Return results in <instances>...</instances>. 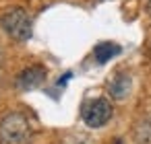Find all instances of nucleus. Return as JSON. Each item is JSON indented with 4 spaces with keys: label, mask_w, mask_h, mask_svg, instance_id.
I'll list each match as a JSON object with an SVG mask.
<instances>
[{
    "label": "nucleus",
    "mask_w": 151,
    "mask_h": 144,
    "mask_svg": "<svg viewBox=\"0 0 151 144\" xmlns=\"http://www.w3.org/2000/svg\"><path fill=\"white\" fill-rule=\"evenodd\" d=\"M118 52H120V48H118L116 43H110V41L99 43V45L95 48V60H97V62H108V60L114 58Z\"/></svg>",
    "instance_id": "423d86ee"
},
{
    "label": "nucleus",
    "mask_w": 151,
    "mask_h": 144,
    "mask_svg": "<svg viewBox=\"0 0 151 144\" xmlns=\"http://www.w3.org/2000/svg\"><path fill=\"white\" fill-rule=\"evenodd\" d=\"M68 144H91V142H89L87 136H73V138L68 140Z\"/></svg>",
    "instance_id": "0eeeda50"
},
{
    "label": "nucleus",
    "mask_w": 151,
    "mask_h": 144,
    "mask_svg": "<svg viewBox=\"0 0 151 144\" xmlns=\"http://www.w3.org/2000/svg\"><path fill=\"white\" fill-rule=\"evenodd\" d=\"M0 27L15 41H27V39H31V33H33L31 17L23 9H9L6 13H2V17H0Z\"/></svg>",
    "instance_id": "f03ea898"
},
{
    "label": "nucleus",
    "mask_w": 151,
    "mask_h": 144,
    "mask_svg": "<svg viewBox=\"0 0 151 144\" xmlns=\"http://www.w3.org/2000/svg\"><path fill=\"white\" fill-rule=\"evenodd\" d=\"M44 80H46V68L44 66H29L19 74L17 87L21 91H31V89H37Z\"/></svg>",
    "instance_id": "20e7f679"
},
{
    "label": "nucleus",
    "mask_w": 151,
    "mask_h": 144,
    "mask_svg": "<svg viewBox=\"0 0 151 144\" xmlns=\"http://www.w3.org/2000/svg\"><path fill=\"white\" fill-rule=\"evenodd\" d=\"M29 142H31V126L23 113L11 111L0 119V144H29Z\"/></svg>",
    "instance_id": "f257e3e1"
},
{
    "label": "nucleus",
    "mask_w": 151,
    "mask_h": 144,
    "mask_svg": "<svg viewBox=\"0 0 151 144\" xmlns=\"http://www.w3.org/2000/svg\"><path fill=\"white\" fill-rule=\"evenodd\" d=\"M147 50H149V58H151V39H149V48Z\"/></svg>",
    "instance_id": "1a4fd4ad"
},
{
    "label": "nucleus",
    "mask_w": 151,
    "mask_h": 144,
    "mask_svg": "<svg viewBox=\"0 0 151 144\" xmlns=\"http://www.w3.org/2000/svg\"><path fill=\"white\" fill-rule=\"evenodd\" d=\"M130 87H132V78H130V74L120 72V74H116V76L110 80L108 91H110V95H112L114 99H118V101H120V99H126V97H128Z\"/></svg>",
    "instance_id": "39448f33"
},
{
    "label": "nucleus",
    "mask_w": 151,
    "mask_h": 144,
    "mask_svg": "<svg viewBox=\"0 0 151 144\" xmlns=\"http://www.w3.org/2000/svg\"><path fill=\"white\" fill-rule=\"evenodd\" d=\"M114 109L110 105V101L106 97H97V99H91L87 101L83 107H81V117L83 121L89 126V128H101L110 121Z\"/></svg>",
    "instance_id": "7ed1b4c3"
},
{
    "label": "nucleus",
    "mask_w": 151,
    "mask_h": 144,
    "mask_svg": "<svg viewBox=\"0 0 151 144\" xmlns=\"http://www.w3.org/2000/svg\"><path fill=\"white\" fill-rule=\"evenodd\" d=\"M147 13H149V17H151V0H149V4H147Z\"/></svg>",
    "instance_id": "6e6552de"
}]
</instances>
